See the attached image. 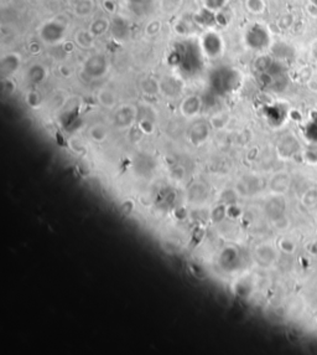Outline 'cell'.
Masks as SVG:
<instances>
[{"label": "cell", "instance_id": "obj_1", "mask_svg": "<svg viewBox=\"0 0 317 355\" xmlns=\"http://www.w3.org/2000/svg\"><path fill=\"white\" fill-rule=\"evenodd\" d=\"M198 45H200L203 56L211 60L219 57L224 50V42H223L222 36L213 30H208L205 34H202Z\"/></svg>", "mask_w": 317, "mask_h": 355}, {"label": "cell", "instance_id": "obj_2", "mask_svg": "<svg viewBox=\"0 0 317 355\" xmlns=\"http://www.w3.org/2000/svg\"><path fill=\"white\" fill-rule=\"evenodd\" d=\"M244 41L249 49L255 50V51L266 49L270 45L269 30L262 24L252 25L245 31Z\"/></svg>", "mask_w": 317, "mask_h": 355}, {"label": "cell", "instance_id": "obj_3", "mask_svg": "<svg viewBox=\"0 0 317 355\" xmlns=\"http://www.w3.org/2000/svg\"><path fill=\"white\" fill-rule=\"evenodd\" d=\"M40 39L47 45H57L64 39L66 25L58 20H50L45 22L39 30Z\"/></svg>", "mask_w": 317, "mask_h": 355}, {"label": "cell", "instance_id": "obj_4", "mask_svg": "<svg viewBox=\"0 0 317 355\" xmlns=\"http://www.w3.org/2000/svg\"><path fill=\"white\" fill-rule=\"evenodd\" d=\"M83 70L92 78H99L104 76L109 70V61L106 55L93 54L86 60L83 65Z\"/></svg>", "mask_w": 317, "mask_h": 355}, {"label": "cell", "instance_id": "obj_5", "mask_svg": "<svg viewBox=\"0 0 317 355\" xmlns=\"http://www.w3.org/2000/svg\"><path fill=\"white\" fill-rule=\"evenodd\" d=\"M111 37L118 42H125L130 36V24L124 16H115L110 20L109 26Z\"/></svg>", "mask_w": 317, "mask_h": 355}, {"label": "cell", "instance_id": "obj_6", "mask_svg": "<svg viewBox=\"0 0 317 355\" xmlns=\"http://www.w3.org/2000/svg\"><path fill=\"white\" fill-rule=\"evenodd\" d=\"M201 111V99L197 96H190L181 104V112L187 118H192Z\"/></svg>", "mask_w": 317, "mask_h": 355}, {"label": "cell", "instance_id": "obj_7", "mask_svg": "<svg viewBox=\"0 0 317 355\" xmlns=\"http://www.w3.org/2000/svg\"><path fill=\"white\" fill-rule=\"evenodd\" d=\"M135 118V111L129 106H123L114 117V122L119 128H125L131 124V122Z\"/></svg>", "mask_w": 317, "mask_h": 355}, {"label": "cell", "instance_id": "obj_8", "mask_svg": "<svg viewBox=\"0 0 317 355\" xmlns=\"http://www.w3.org/2000/svg\"><path fill=\"white\" fill-rule=\"evenodd\" d=\"M195 21L201 26L212 27L217 25V12L212 11L207 7H203L195 15Z\"/></svg>", "mask_w": 317, "mask_h": 355}, {"label": "cell", "instance_id": "obj_9", "mask_svg": "<svg viewBox=\"0 0 317 355\" xmlns=\"http://www.w3.org/2000/svg\"><path fill=\"white\" fill-rule=\"evenodd\" d=\"M20 57L15 54H7L5 56H2L1 62H0V66H1V72L6 76L9 74H12L20 66Z\"/></svg>", "mask_w": 317, "mask_h": 355}, {"label": "cell", "instance_id": "obj_10", "mask_svg": "<svg viewBox=\"0 0 317 355\" xmlns=\"http://www.w3.org/2000/svg\"><path fill=\"white\" fill-rule=\"evenodd\" d=\"M110 26V21L106 20V17H98V19L93 20L89 26V31L94 35V37L101 36V35L106 34Z\"/></svg>", "mask_w": 317, "mask_h": 355}, {"label": "cell", "instance_id": "obj_11", "mask_svg": "<svg viewBox=\"0 0 317 355\" xmlns=\"http://www.w3.org/2000/svg\"><path fill=\"white\" fill-rule=\"evenodd\" d=\"M27 78L32 83H41L46 78V70L42 65H32L27 71Z\"/></svg>", "mask_w": 317, "mask_h": 355}, {"label": "cell", "instance_id": "obj_12", "mask_svg": "<svg viewBox=\"0 0 317 355\" xmlns=\"http://www.w3.org/2000/svg\"><path fill=\"white\" fill-rule=\"evenodd\" d=\"M129 7L135 15L143 16L151 7V0H129Z\"/></svg>", "mask_w": 317, "mask_h": 355}, {"label": "cell", "instance_id": "obj_13", "mask_svg": "<svg viewBox=\"0 0 317 355\" xmlns=\"http://www.w3.org/2000/svg\"><path fill=\"white\" fill-rule=\"evenodd\" d=\"M94 35L88 30H81L76 35V42L82 49H89L93 45Z\"/></svg>", "mask_w": 317, "mask_h": 355}, {"label": "cell", "instance_id": "obj_14", "mask_svg": "<svg viewBox=\"0 0 317 355\" xmlns=\"http://www.w3.org/2000/svg\"><path fill=\"white\" fill-rule=\"evenodd\" d=\"M98 101L106 108H113L116 103L115 94L109 89H102L98 93Z\"/></svg>", "mask_w": 317, "mask_h": 355}, {"label": "cell", "instance_id": "obj_15", "mask_svg": "<svg viewBox=\"0 0 317 355\" xmlns=\"http://www.w3.org/2000/svg\"><path fill=\"white\" fill-rule=\"evenodd\" d=\"M182 5V0H161L160 9L165 14H173Z\"/></svg>", "mask_w": 317, "mask_h": 355}, {"label": "cell", "instance_id": "obj_16", "mask_svg": "<svg viewBox=\"0 0 317 355\" xmlns=\"http://www.w3.org/2000/svg\"><path fill=\"white\" fill-rule=\"evenodd\" d=\"M93 1L92 0H79L77 2L76 7H74V11H76L77 15L79 16H87L92 12L93 10Z\"/></svg>", "mask_w": 317, "mask_h": 355}, {"label": "cell", "instance_id": "obj_17", "mask_svg": "<svg viewBox=\"0 0 317 355\" xmlns=\"http://www.w3.org/2000/svg\"><path fill=\"white\" fill-rule=\"evenodd\" d=\"M141 88H143V91L145 92V93L155 94L160 91V83H158L156 79L148 77V78H145L141 82Z\"/></svg>", "mask_w": 317, "mask_h": 355}, {"label": "cell", "instance_id": "obj_18", "mask_svg": "<svg viewBox=\"0 0 317 355\" xmlns=\"http://www.w3.org/2000/svg\"><path fill=\"white\" fill-rule=\"evenodd\" d=\"M228 1L229 0H205V7L214 12H218L228 4Z\"/></svg>", "mask_w": 317, "mask_h": 355}, {"label": "cell", "instance_id": "obj_19", "mask_svg": "<svg viewBox=\"0 0 317 355\" xmlns=\"http://www.w3.org/2000/svg\"><path fill=\"white\" fill-rule=\"evenodd\" d=\"M91 137L96 142H103L106 138V129L103 126H94L91 129Z\"/></svg>", "mask_w": 317, "mask_h": 355}, {"label": "cell", "instance_id": "obj_20", "mask_svg": "<svg viewBox=\"0 0 317 355\" xmlns=\"http://www.w3.org/2000/svg\"><path fill=\"white\" fill-rule=\"evenodd\" d=\"M245 6L249 11L259 14L264 10V1L263 0H245Z\"/></svg>", "mask_w": 317, "mask_h": 355}, {"label": "cell", "instance_id": "obj_21", "mask_svg": "<svg viewBox=\"0 0 317 355\" xmlns=\"http://www.w3.org/2000/svg\"><path fill=\"white\" fill-rule=\"evenodd\" d=\"M26 101H27V103H29V106H31L32 108H37V107H39V104L41 103V97H40V94L37 93V92L32 91V92H29V93H27Z\"/></svg>", "mask_w": 317, "mask_h": 355}, {"label": "cell", "instance_id": "obj_22", "mask_svg": "<svg viewBox=\"0 0 317 355\" xmlns=\"http://www.w3.org/2000/svg\"><path fill=\"white\" fill-rule=\"evenodd\" d=\"M161 30V22L158 21V20H154L150 24H148L146 26V34L150 35V36H155L158 32H160Z\"/></svg>", "mask_w": 317, "mask_h": 355}, {"label": "cell", "instance_id": "obj_23", "mask_svg": "<svg viewBox=\"0 0 317 355\" xmlns=\"http://www.w3.org/2000/svg\"><path fill=\"white\" fill-rule=\"evenodd\" d=\"M104 7H106V11L109 12H113L114 10H115V5H114V2L111 1V0H106V1H104Z\"/></svg>", "mask_w": 317, "mask_h": 355}, {"label": "cell", "instance_id": "obj_24", "mask_svg": "<svg viewBox=\"0 0 317 355\" xmlns=\"http://www.w3.org/2000/svg\"><path fill=\"white\" fill-rule=\"evenodd\" d=\"M314 2H315V4H316V5H317V0H314Z\"/></svg>", "mask_w": 317, "mask_h": 355}, {"label": "cell", "instance_id": "obj_25", "mask_svg": "<svg viewBox=\"0 0 317 355\" xmlns=\"http://www.w3.org/2000/svg\"><path fill=\"white\" fill-rule=\"evenodd\" d=\"M316 55H317V51H316Z\"/></svg>", "mask_w": 317, "mask_h": 355}]
</instances>
